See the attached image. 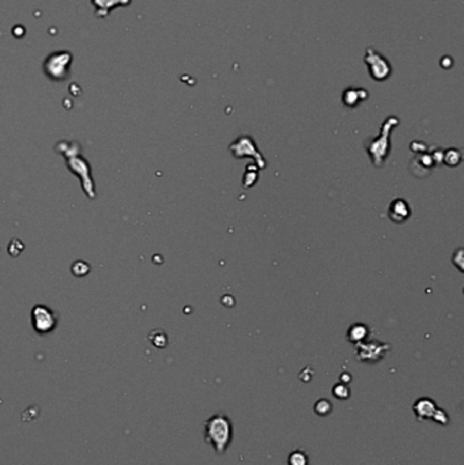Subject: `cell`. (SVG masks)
Wrapping results in <instances>:
<instances>
[{
	"label": "cell",
	"instance_id": "6",
	"mask_svg": "<svg viewBox=\"0 0 464 465\" xmlns=\"http://www.w3.org/2000/svg\"><path fill=\"white\" fill-rule=\"evenodd\" d=\"M436 403H434L432 399H426V397H422L418 399L413 405V411H414L415 416L418 420H427L432 419L434 411H436Z\"/></svg>",
	"mask_w": 464,
	"mask_h": 465
},
{
	"label": "cell",
	"instance_id": "12",
	"mask_svg": "<svg viewBox=\"0 0 464 465\" xmlns=\"http://www.w3.org/2000/svg\"><path fill=\"white\" fill-rule=\"evenodd\" d=\"M315 412L318 416H327L332 412V403L327 399H320L315 404Z\"/></svg>",
	"mask_w": 464,
	"mask_h": 465
},
{
	"label": "cell",
	"instance_id": "5",
	"mask_svg": "<svg viewBox=\"0 0 464 465\" xmlns=\"http://www.w3.org/2000/svg\"><path fill=\"white\" fill-rule=\"evenodd\" d=\"M388 214L395 223H403L410 218L411 208L404 199H395L389 206Z\"/></svg>",
	"mask_w": 464,
	"mask_h": 465
},
{
	"label": "cell",
	"instance_id": "1",
	"mask_svg": "<svg viewBox=\"0 0 464 465\" xmlns=\"http://www.w3.org/2000/svg\"><path fill=\"white\" fill-rule=\"evenodd\" d=\"M204 441L218 454H223L233 441V424L225 414L218 412L204 423Z\"/></svg>",
	"mask_w": 464,
	"mask_h": 465
},
{
	"label": "cell",
	"instance_id": "4",
	"mask_svg": "<svg viewBox=\"0 0 464 465\" xmlns=\"http://www.w3.org/2000/svg\"><path fill=\"white\" fill-rule=\"evenodd\" d=\"M388 350H389L388 344L376 342V340H373L370 343H358L357 344L358 359L362 362L380 361Z\"/></svg>",
	"mask_w": 464,
	"mask_h": 465
},
{
	"label": "cell",
	"instance_id": "8",
	"mask_svg": "<svg viewBox=\"0 0 464 465\" xmlns=\"http://www.w3.org/2000/svg\"><path fill=\"white\" fill-rule=\"evenodd\" d=\"M96 8V15L98 18H104L116 6H127L131 0H92Z\"/></svg>",
	"mask_w": 464,
	"mask_h": 465
},
{
	"label": "cell",
	"instance_id": "16",
	"mask_svg": "<svg viewBox=\"0 0 464 465\" xmlns=\"http://www.w3.org/2000/svg\"><path fill=\"white\" fill-rule=\"evenodd\" d=\"M341 381H342V384H349L350 381H351V376H350L349 373H343L341 376Z\"/></svg>",
	"mask_w": 464,
	"mask_h": 465
},
{
	"label": "cell",
	"instance_id": "14",
	"mask_svg": "<svg viewBox=\"0 0 464 465\" xmlns=\"http://www.w3.org/2000/svg\"><path fill=\"white\" fill-rule=\"evenodd\" d=\"M332 395L337 400H347L350 397V389L346 384H336L332 388Z\"/></svg>",
	"mask_w": 464,
	"mask_h": 465
},
{
	"label": "cell",
	"instance_id": "9",
	"mask_svg": "<svg viewBox=\"0 0 464 465\" xmlns=\"http://www.w3.org/2000/svg\"><path fill=\"white\" fill-rule=\"evenodd\" d=\"M368 98V92L361 89H347L343 92V104H346L350 108L357 106L361 101Z\"/></svg>",
	"mask_w": 464,
	"mask_h": 465
},
{
	"label": "cell",
	"instance_id": "13",
	"mask_svg": "<svg viewBox=\"0 0 464 465\" xmlns=\"http://www.w3.org/2000/svg\"><path fill=\"white\" fill-rule=\"evenodd\" d=\"M461 161V154L459 150H453V148H449L444 155V162L448 166H456L459 165Z\"/></svg>",
	"mask_w": 464,
	"mask_h": 465
},
{
	"label": "cell",
	"instance_id": "7",
	"mask_svg": "<svg viewBox=\"0 0 464 465\" xmlns=\"http://www.w3.org/2000/svg\"><path fill=\"white\" fill-rule=\"evenodd\" d=\"M230 148L231 151H233V154L237 158H242V155L245 154H253L261 158V155L255 150L252 139L248 138V136H241L237 142L234 143V144H231Z\"/></svg>",
	"mask_w": 464,
	"mask_h": 465
},
{
	"label": "cell",
	"instance_id": "2",
	"mask_svg": "<svg viewBox=\"0 0 464 465\" xmlns=\"http://www.w3.org/2000/svg\"><path fill=\"white\" fill-rule=\"evenodd\" d=\"M398 124H399V120L396 117H388L385 120V123L383 124L381 134H380L379 138L365 143V148L368 150L373 163L377 168L383 166L384 161L387 159L388 154H389V134H391L392 128H395Z\"/></svg>",
	"mask_w": 464,
	"mask_h": 465
},
{
	"label": "cell",
	"instance_id": "15",
	"mask_svg": "<svg viewBox=\"0 0 464 465\" xmlns=\"http://www.w3.org/2000/svg\"><path fill=\"white\" fill-rule=\"evenodd\" d=\"M432 419L436 423H438V424H448L449 423L448 414H447L444 410H440V408H436V411H434Z\"/></svg>",
	"mask_w": 464,
	"mask_h": 465
},
{
	"label": "cell",
	"instance_id": "3",
	"mask_svg": "<svg viewBox=\"0 0 464 465\" xmlns=\"http://www.w3.org/2000/svg\"><path fill=\"white\" fill-rule=\"evenodd\" d=\"M365 63L369 68L370 77L376 81H385L391 75V66L387 59L381 56L380 52L369 48L365 54Z\"/></svg>",
	"mask_w": 464,
	"mask_h": 465
},
{
	"label": "cell",
	"instance_id": "11",
	"mask_svg": "<svg viewBox=\"0 0 464 465\" xmlns=\"http://www.w3.org/2000/svg\"><path fill=\"white\" fill-rule=\"evenodd\" d=\"M289 465H309V458L308 454L304 450H293L292 453L289 454L288 458Z\"/></svg>",
	"mask_w": 464,
	"mask_h": 465
},
{
	"label": "cell",
	"instance_id": "10",
	"mask_svg": "<svg viewBox=\"0 0 464 465\" xmlns=\"http://www.w3.org/2000/svg\"><path fill=\"white\" fill-rule=\"evenodd\" d=\"M368 336V327H365L362 324H355L353 327L350 328L349 333H347V338L351 343L354 344H358V343H362Z\"/></svg>",
	"mask_w": 464,
	"mask_h": 465
}]
</instances>
